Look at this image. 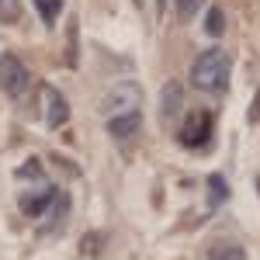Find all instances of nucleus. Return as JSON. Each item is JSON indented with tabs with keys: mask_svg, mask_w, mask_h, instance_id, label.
<instances>
[{
	"mask_svg": "<svg viewBox=\"0 0 260 260\" xmlns=\"http://www.w3.org/2000/svg\"><path fill=\"white\" fill-rule=\"evenodd\" d=\"M191 83L201 94H222L225 90V83H229V59H225V52L219 45L198 52V59L191 62Z\"/></svg>",
	"mask_w": 260,
	"mask_h": 260,
	"instance_id": "1",
	"label": "nucleus"
},
{
	"mask_svg": "<svg viewBox=\"0 0 260 260\" xmlns=\"http://www.w3.org/2000/svg\"><path fill=\"white\" fill-rule=\"evenodd\" d=\"M139 101H142V90H139V83H115V87H108L104 94H101L98 101V108H101V115H125V111H139Z\"/></svg>",
	"mask_w": 260,
	"mask_h": 260,
	"instance_id": "2",
	"label": "nucleus"
},
{
	"mask_svg": "<svg viewBox=\"0 0 260 260\" xmlns=\"http://www.w3.org/2000/svg\"><path fill=\"white\" fill-rule=\"evenodd\" d=\"M28 80H31L28 66H24L14 52H4V56H0V87H4V94L21 101L24 90H28Z\"/></svg>",
	"mask_w": 260,
	"mask_h": 260,
	"instance_id": "3",
	"label": "nucleus"
},
{
	"mask_svg": "<svg viewBox=\"0 0 260 260\" xmlns=\"http://www.w3.org/2000/svg\"><path fill=\"white\" fill-rule=\"evenodd\" d=\"M56 201H59V191H56V187L24 191V194H21V212H24L28 219H42L49 208H56Z\"/></svg>",
	"mask_w": 260,
	"mask_h": 260,
	"instance_id": "4",
	"label": "nucleus"
},
{
	"mask_svg": "<svg viewBox=\"0 0 260 260\" xmlns=\"http://www.w3.org/2000/svg\"><path fill=\"white\" fill-rule=\"evenodd\" d=\"M42 108H45V125L49 128H59L62 121L70 118V104L56 87H42Z\"/></svg>",
	"mask_w": 260,
	"mask_h": 260,
	"instance_id": "5",
	"label": "nucleus"
},
{
	"mask_svg": "<svg viewBox=\"0 0 260 260\" xmlns=\"http://www.w3.org/2000/svg\"><path fill=\"white\" fill-rule=\"evenodd\" d=\"M208 132H212V115H208V111L191 115L187 125H184V132H180V142H184V146H205V142H208Z\"/></svg>",
	"mask_w": 260,
	"mask_h": 260,
	"instance_id": "6",
	"label": "nucleus"
},
{
	"mask_svg": "<svg viewBox=\"0 0 260 260\" xmlns=\"http://www.w3.org/2000/svg\"><path fill=\"white\" fill-rule=\"evenodd\" d=\"M139 128H142L139 111H125V115H111V118H108V136H111V139H118V142L132 139Z\"/></svg>",
	"mask_w": 260,
	"mask_h": 260,
	"instance_id": "7",
	"label": "nucleus"
},
{
	"mask_svg": "<svg viewBox=\"0 0 260 260\" xmlns=\"http://www.w3.org/2000/svg\"><path fill=\"white\" fill-rule=\"evenodd\" d=\"M180 111H184V87H180L177 80L163 83V90H160V115L170 121V118H177Z\"/></svg>",
	"mask_w": 260,
	"mask_h": 260,
	"instance_id": "8",
	"label": "nucleus"
},
{
	"mask_svg": "<svg viewBox=\"0 0 260 260\" xmlns=\"http://www.w3.org/2000/svg\"><path fill=\"white\" fill-rule=\"evenodd\" d=\"M208 260H246V253H243L240 243L233 240H219L208 246Z\"/></svg>",
	"mask_w": 260,
	"mask_h": 260,
	"instance_id": "9",
	"label": "nucleus"
},
{
	"mask_svg": "<svg viewBox=\"0 0 260 260\" xmlns=\"http://www.w3.org/2000/svg\"><path fill=\"white\" fill-rule=\"evenodd\" d=\"M77 62H80V24L73 18L66 28V66H77Z\"/></svg>",
	"mask_w": 260,
	"mask_h": 260,
	"instance_id": "10",
	"label": "nucleus"
},
{
	"mask_svg": "<svg viewBox=\"0 0 260 260\" xmlns=\"http://www.w3.org/2000/svg\"><path fill=\"white\" fill-rule=\"evenodd\" d=\"M225 198H229L225 177H222V174H212V177H208V208H219Z\"/></svg>",
	"mask_w": 260,
	"mask_h": 260,
	"instance_id": "11",
	"label": "nucleus"
},
{
	"mask_svg": "<svg viewBox=\"0 0 260 260\" xmlns=\"http://www.w3.org/2000/svg\"><path fill=\"white\" fill-rule=\"evenodd\" d=\"M35 7H39L42 21L52 28V24H56V18H59V11H62V0H35Z\"/></svg>",
	"mask_w": 260,
	"mask_h": 260,
	"instance_id": "12",
	"label": "nucleus"
},
{
	"mask_svg": "<svg viewBox=\"0 0 260 260\" xmlns=\"http://www.w3.org/2000/svg\"><path fill=\"white\" fill-rule=\"evenodd\" d=\"M0 21L4 24L21 21V0H0Z\"/></svg>",
	"mask_w": 260,
	"mask_h": 260,
	"instance_id": "13",
	"label": "nucleus"
},
{
	"mask_svg": "<svg viewBox=\"0 0 260 260\" xmlns=\"http://www.w3.org/2000/svg\"><path fill=\"white\" fill-rule=\"evenodd\" d=\"M205 0H177V18L180 21H194Z\"/></svg>",
	"mask_w": 260,
	"mask_h": 260,
	"instance_id": "14",
	"label": "nucleus"
},
{
	"mask_svg": "<svg viewBox=\"0 0 260 260\" xmlns=\"http://www.w3.org/2000/svg\"><path fill=\"white\" fill-rule=\"evenodd\" d=\"M222 28H225V14L222 11H208V21H205V31L215 39V35H222Z\"/></svg>",
	"mask_w": 260,
	"mask_h": 260,
	"instance_id": "15",
	"label": "nucleus"
},
{
	"mask_svg": "<svg viewBox=\"0 0 260 260\" xmlns=\"http://www.w3.org/2000/svg\"><path fill=\"white\" fill-rule=\"evenodd\" d=\"M18 174H21V177H28V174H42V167H39L35 160H31V163H24V167H21Z\"/></svg>",
	"mask_w": 260,
	"mask_h": 260,
	"instance_id": "16",
	"label": "nucleus"
},
{
	"mask_svg": "<svg viewBox=\"0 0 260 260\" xmlns=\"http://www.w3.org/2000/svg\"><path fill=\"white\" fill-rule=\"evenodd\" d=\"M257 184H260V180H257Z\"/></svg>",
	"mask_w": 260,
	"mask_h": 260,
	"instance_id": "17",
	"label": "nucleus"
}]
</instances>
